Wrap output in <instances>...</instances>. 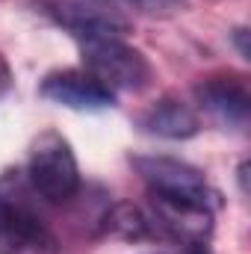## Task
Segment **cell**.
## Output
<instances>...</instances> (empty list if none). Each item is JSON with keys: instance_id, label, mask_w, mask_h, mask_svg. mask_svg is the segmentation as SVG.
<instances>
[{"instance_id": "cell-1", "label": "cell", "mask_w": 251, "mask_h": 254, "mask_svg": "<svg viewBox=\"0 0 251 254\" xmlns=\"http://www.w3.org/2000/svg\"><path fill=\"white\" fill-rule=\"evenodd\" d=\"M30 184L45 201L65 204L80 190V166L68 145V139L57 130L42 133L30 148Z\"/></svg>"}, {"instance_id": "cell-2", "label": "cell", "mask_w": 251, "mask_h": 254, "mask_svg": "<svg viewBox=\"0 0 251 254\" xmlns=\"http://www.w3.org/2000/svg\"><path fill=\"white\" fill-rule=\"evenodd\" d=\"M83 71H89L95 80H101L110 92H142L154 68L148 57L136 48L125 45L122 39H107V42H83Z\"/></svg>"}, {"instance_id": "cell-3", "label": "cell", "mask_w": 251, "mask_h": 254, "mask_svg": "<svg viewBox=\"0 0 251 254\" xmlns=\"http://www.w3.org/2000/svg\"><path fill=\"white\" fill-rule=\"evenodd\" d=\"M133 169L148 184L151 195L187 201V204H201L210 210L219 207V192L189 163L172 160V157H133Z\"/></svg>"}, {"instance_id": "cell-4", "label": "cell", "mask_w": 251, "mask_h": 254, "mask_svg": "<svg viewBox=\"0 0 251 254\" xmlns=\"http://www.w3.org/2000/svg\"><path fill=\"white\" fill-rule=\"evenodd\" d=\"M0 254H60V240L30 207L0 195Z\"/></svg>"}, {"instance_id": "cell-5", "label": "cell", "mask_w": 251, "mask_h": 254, "mask_svg": "<svg viewBox=\"0 0 251 254\" xmlns=\"http://www.w3.org/2000/svg\"><path fill=\"white\" fill-rule=\"evenodd\" d=\"M198 104L213 116V122L231 130H246L251 119V92L246 77L237 74H216L198 83L195 89Z\"/></svg>"}, {"instance_id": "cell-6", "label": "cell", "mask_w": 251, "mask_h": 254, "mask_svg": "<svg viewBox=\"0 0 251 254\" xmlns=\"http://www.w3.org/2000/svg\"><path fill=\"white\" fill-rule=\"evenodd\" d=\"M42 98L68 107V110H107L116 104V92H110L101 80H95L89 71H77V68H68V71H54L42 80L39 86Z\"/></svg>"}, {"instance_id": "cell-7", "label": "cell", "mask_w": 251, "mask_h": 254, "mask_svg": "<svg viewBox=\"0 0 251 254\" xmlns=\"http://www.w3.org/2000/svg\"><path fill=\"white\" fill-rule=\"evenodd\" d=\"M48 15L65 27L80 42H107V39H125L130 24L119 12L104 6H80V3H45Z\"/></svg>"}, {"instance_id": "cell-8", "label": "cell", "mask_w": 251, "mask_h": 254, "mask_svg": "<svg viewBox=\"0 0 251 254\" xmlns=\"http://www.w3.org/2000/svg\"><path fill=\"white\" fill-rule=\"evenodd\" d=\"M139 125L148 133L163 136V139H192L201 130V119L187 101L166 95L139 116Z\"/></svg>"}, {"instance_id": "cell-9", "label": "cell", "mask_w": 251, "mask_h": 254, "mask_svg": "<svg viewBox=\"0 0 251 254\" xmlns=\"http://www.w3.org/2000/svg\"><path fill=\"white\" fill-rule=\"evenodd\" d=\"M101 234L125 240V243H142V240H160V231L151 219L148 210L130 204V201H119L113 204L104 219H101Z\"/></svg>"}, {"instance_id": "cell-10", "label": "cell", "mask_w": 251, "mask_h": 254, "mask_svg": "<svg viewBox=\"0 0 251 254\" xmlns=\"http://www.w3.org/2000/svg\"><path fill=\"white\" fill-rule=\"evenodd\" d=\"M116 3L133 6L136 12H145V15H172L187 6V0H116Z\"/></svg>"}, {"instance_id": "cell-11", "label": "cell", "mask_w": 251, "mask_h": 254, "mask_svg": "<svg viewBox=\"0 0 251 254\" xmlns=\"http://www.w3.org/2000/svg\"><path fill=\"white\" fill-rule=\"evenodd\" d=\"M9 89H12V68L6 63V57L0 54V98H6Z\"/></svg>"}, {"instance_id": "cell-12", "label": "cell", "mask_w": 251, "mask_h": 254, "mask_svg": "<svg viewBox=\"0 0 251 254\" xmlns=\"http://www.w3.org/2000/svg\"><path fill=\"white\" fill-rule=\"evenodd\" d=\"M234 39H237V45H240V54L249 60V57H251V51H249V30H237V33H234Z\"/></svg>"}, {"instance_id": "cell-13", "label": "cell", "mask_w": 251, "mask_h": 254, "mask_svg": "<svg viewBox=\"0 0 251 254\" xmlns=\"http://www.w3.org/2000/svg\"><path fill=\"white\" fill-rule=\"evenodd\" d=\"M184 254H210L207 243H192V246H184Z\"/></svg>"}, {"instance_id": "cell-14", "label": "cell", "mask_w": 251, "mask_h": 254, "mask_svg": "<svg viewBox=\"0 0 251 254\" xmlns=\"http://www.w3.org/2000/svg\"><path fill=\"white\" fill-rule=\"evenodd\" d=\"M237 175H240V190H243V192H249V163H243Z\"/></svg>"}]
</instances>
